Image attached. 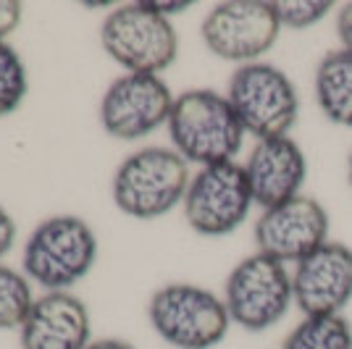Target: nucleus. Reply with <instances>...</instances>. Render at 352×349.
<instances>
[{
	"instance_id": "1",
	"label": "nucleus",
	"mask_w": 352,
	"mask_h": 349,
	"mask_svg": "<svg viewBox=\"0 0 352 349\" xmlns=\"http://www.w3.org/2000/svg\"><path fill=\"white\" fill-rule=\"evenodd\" d=\"M166 126L176 153L200 168L232 163L248 134L229 98L216 89L182 92L174 100Z\"/></svg>"
},
{
	"instance_id": "8",
	"label": "nucleus",
	"mask_w": 352,
	"mask_h": 349,
	"mask_svg": "<svg viewBox=\"0 0 352 349\" xmlns=\"http://www.w3.org/2000/svg\"><path fill=\"white\" fill-rule=\"evenodd\" d=\"M281 34L274 3L268 0H226L216 3L200 24V37L221 60L239 66L258 63Z\"/></svg>"
},
{
	"instance_id": "21",
	"label": "nucleus",
	"mask_w": 352,
	"mask_h": 349,
	"mask_svg": "<svg viewBox=\"0 0 352 349\" xmlns=\"http://www.w3.org/2000/svg\"><path fill=\"white\" fill-rule=\"evenodd\" d=\"M16 234H19V229H16L14 216L0 205V260L11 252V247H14L16 242Z\"/></svg>"
},
{
	"instance_id": "9",
	"label": "nucleus",
	"mask_w": 352,
	"mask_h": 349,
	"mask_svg": "<svg viewBox=\"0 0 352 349\" xmlns=\"http://www.w3.org/2000/svg\"><path fill=\"white\" fill-rule=\"evenodd\" d=\"M252 205L255 200L245 166L232 160L206 166L192 176L182 207L192 232L200 236H226L245 223Z\"/></svg>"
},
{
	"instance_id": "25",
	"label": "nucleus",
	"mask_w": 352,
	"mask_h": 349,
	"mask_svg": "<svg viewBox=\"0 0 352 349\" xmlns=\"http://www.w3.org/2000/svg\"><path fill=\"white\" fill-rule=\"evenodd\" d=\"M350 184H352V155H350Z\"/></svg>"
},
{
	"instance_id": "18",
	"label": "nucleus",
	"mask_w": 352,
	"mask_h": 349,
	"mask_svg": "<svg viewBox=\"0 0 352 349\" xmlns=\"http://www.w3.org/2000/svg\"><path fill=\"white\" fill-rule=\"evenodd\" d=\"M30 79L24 60L6 40H0V118L11 116L27 98Z\"/></svg>"
},
{
	"instance_id": "16",
	"label": "nucleus",
	"mask_w": 352,
	"mask_h": 349,
	"mask_svg": "<svg viewBox=\"0 0 352 349\" xmlns=\"http://www.w3.org/2000/svg\"><path fill=\"white\" fill-rule=\"evenodd\" d=\"M281 349H352V326L344 315H308L289 331Z\"/></svg>"
},
{
	"instance_id": "10",
	"label": "nucleus",
	"mask_w": 352,
	"mask_h": 349,
	"mask_svg": "<svg viewBox=\"0 0 352 349\" xmlns=\"http://www.w3.org/2000/svg\"><path fill=\"white\" fill-rule=\"evenodd\" d=\"M174 95L155 74H121L100 100V126L121 142L142 139L168 124Z\"/></svg>"
},
{
	"instance_id": "24",
	"label": "nucleus",
	"mask_w": 352,
	"mask_h": 349,
	"mask_svg": "<svg viewBox=\"0 0 352 349\" xmlns=\"http://www.w3.org/2000/svg\"><path fill=\"white\" fill-rule=\"evenodd\" d=\"M87 349H134L129 341L124 339H98V341H89Z\"/></svg>"
},
{
	"instance_id": "14",
	"label": "nucleus",
	"mask_w": 352,
	"mask_h": 349,
	"mask_svg": "<svg viewBox=\"0 0 352 349\" xmlns=\"http://www.w3.org/2000/svg\"><path fill=\"white\" fill-rule=\"evenodd\" d=\"M89 310L72 291H45L19 328L21 349H87Z\"/></svg>"
},
{
	"instance_id": "22",
	"label": "nucleus",
	"mask_w": 352,
	"mask_h": 349,
	"mask_svg": "<svg viewBox=\"0 0 352 349\" xmlns=\"http://www.w3.org/2000/svg\"><path fill=\"white\" fill-rule=\"evenodd\" d=\"M337 34L342 40V50L352 53V3H344L337 14Z\"/></svg>"
},
{
	"instance_id": "13",
	"label": "nucleus",
	"mask_w": 352,
	"mask_h": 349,
	"mask_svg": "<svg viewBox=\"0 0 352 349\" xmlns=\"http://www.w3.org/2000/svg\"><path fill=\"white\" fill-rule=\"evenodd\" d=\"M245 174L252 200L265 210L302 194V184L308 179V158L292 137L261 139L245 163Z\"/></svg>"
},
{
	"instance_id": "3",
	"label": "nucleus",
	"mask_w": 352,
	"mask_h": 349,
	"mask_svg": "<svg viewBox=\"0 0 352 349\" xmlns=\"http://www.w3.org/2000/svg\"><path fill=\"white\" fill-rule=\"evenodd\" d=\"M98 260V236L79 216H53L24 245V276L45 291H69Z\"/></svg>"
},
{
	"instance_id": "6",
	"label": "nucleus",
	"mask_w": 352,
	"mask_h": 349,
	"mask_svg": "<svg viewBox=\"0 0 352 349\" xmlns=\"http://www.w3.org/2000/svg\"><path fill=\"white\" fill-rule=\"evenodd\" d=\"M226 98L239 124L258 142L289 137L300 116V95L294 82L279 66L263 60L239 66L229 79Z\"/></svg>"
},
{
	"instance_id": "5",
	"label": "nucleus",
	"mask_w": 352,
	"mask_h": 349,
	"mask_svg": "<svg viewBox=\"0 0 352 349\" xmlns=\"http://www.w3.org/2000/svg\"><path fill=\"white\" fill-rule=\"evenodd\" d=\"M100 45L126 74L161 76L179 56V34L171 19L158 14L147 0L124 3L105 16Z\"/></svg>"
},
{
	"instance_id": "20",
	"label": "nucleus",
	"mask_w": 352,
	"mask_h": 349,
	"mask_svg": "<svg viewBox=\"0 0 352 349\" xmlns=\"http://www.w3.org/2000/svg\"><path fill=\"white\" fill-rule=\"evenodd\" d=\"M21 3L19 0H0V40H6L11 32H16L21 21Z\"/></svg>"
},
{
	"instance_id": "23",
	"label": "nucleus",
	"mask_w": 352,
	"mask_h": 349,
	"mask_svg": "<svg viewBox=\"0 0 352 349\" xmlns=\"http://www.w3.org/2000/svg\"><path fill=\"white\" fill-rule=\"evenodd\" d=\"M147 3H150V5H153L158 14L168 16V19H171L174 14H182V11H187V8L192 5V3H161V0H147Z\"/></svg>"
},
{
	"instance_id": "19",
	"label": "nucleus",
	"mask_w": 352,
	"mask_h": 349,
	"mask_svg": "<svg viewBox=\"0 0 352 349\" xmlns=\"http://www.w3.org/2000/svg\"><path fill=\"white\" fill-rule=\"evenodd\" d=\"M281 30H310L334 8L331 0H279L274 3Z\"/></svg>"
},
{
	"instance_id": "12",
	"label": "nucleus",
	"mask_w": 352,
	"mask_h": 349,
	"mask_svg": "<svg viewBox=\"0 0 352 349\" xmlns=\"http://www.w3.org/2000/svg\"><path fill=\"white\" fill-rule=\"evenodd\" d=\"M294 305L308 315H342L352 302V247L326 242L292 271Z\"/></svg>"
},
{
	"instance_id": "11",
	"label": "nucleus",
	"mask_w": 352,
	"mask_h": 349,
	"mask_svg": "<svg viewBox=\"0 0 352 349\" xmlns=\"http://www.w3.org/2000/svg\"><path fill=\"white\" fill-rule=\"evenodd\" d=\"M329 229L331 221L326 207L310 194H297L261 213L255 221V245L258 252L274 260L297 265L329 242Z\"/></svg>"
},
{
	"instance_id": "17",
	"label": "nucleus",
	"mask_w": 352,
	"mask_h": 349,
	"mask_svg": "<svg viewBox=\"0 0 352 349\" xmlns=\"http://www.w3.org/2000/svg\"><path fill=\"white\" fill-rule=\"evenodd\" d=\"M34 300L30 278L0 262V331H19Z\"/></svg>"
},
{
	"instance_id": "7",
	"label": "nucleus",
	"mask_w": 352,
	"mask_h": 349,
	"mask_svg": "<svg viewBox=\"0 0 352 349\" xmlns=\"http://www.w3.org/2000/svg\"><path fill=\"white\" fill-rule=\"evenodd\" d=\"M223 305L239 328L252 334L268 331L294 305L292 273L284 262L255 252L232 268L223 284Z\"/></svg>"
},
{
	"instance_id": "15",
	"label": "nucleus",
	"mask_w": 352,
	"mask_h": 349,
	"mask_svg": "<svg viewBox=\"0 0 352 349\" xmlns=\"http://www.w3.org/2000/svg\"><path fill=\"white\" fill-rule=\"evenodd\" d=\"M316 100L329 121L352 129V53L323 56L316 69Z\"/></svg>"
},
{
	"instance_id": "4",
	"label": "nucleus",
	"mask_w": 352,
	"mask_h": 349,
	"mask_svg": "<svg viewBox=\"0 0 352 349\" xmlns=\"http://www.w3.org/2000/svg\"><path fill=\"white\" fill-rule=\"evenodd\" d=\"M147 320L174 349H213L232 326L223 297L187 281H174L155 291L147 302Z\"/></svg>"
},
{
	"instance_id": "2",
	"label": "nucleus",
	"mask_w": 352,
	"mask_h": 349,
	"mask_svg": "<svg viewBox=\"0 0 352 349\" xmlns=\"http://www.w3.org/2000/svg\"><path fill=\"white\" fill-rule=\"evenodd\" d=\"M190 181V163L174 147H142L121 160L111 192L124 216L155 221L184 203Z\"/></svg>"
}]
</instances>
